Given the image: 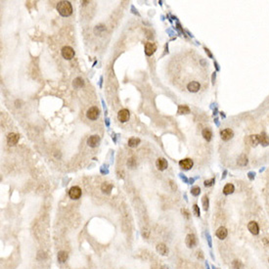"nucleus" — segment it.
<instances>
[{"instance_id":"ddd939ff","label":"nucleus","mask_w":269,"mask_h":269,"mask_svg":"<svg viewBox=\"0 0 269 269\" xmlns=\"http://www.w3.org/2000/svg\"><path fill=\"white\" fill-rule=\"evenodd\" d=\"M227 235H228V231H227V229L225 227H219L216 230V237L218 239H220V240H224L227 237Z\"/></svg>"},{"instance_id":"f704fd0d","label":"nucleus","mask_w":269,"mask_h":269,"mask_svg":"<svg viewBox=\"0 0 269 269\" xmlns=\"http://www.w3.org/2000/svg\"><path fill=\"white\" fill-rule=\"evenodd\" d=\"M268 261H269V260H268Z\"/></svg>"},{"instance_id":"1a4fd4ad","label":"nucleus","mask_w":269,"mask_h":269,"mask_svg":"<svg viewBox=\"0 0 269 269\" xmlns=\"http://www.w3.org/2000/svg\"><path fill=\"white\" fill-rule=\"evenodd\" d=\"M19 138H20L19 134H17V133H10V134H8V136H7V142H8V144L10 145V146H14V145L18 143Z\"/></svg>"},{"instance_id":"4468645a","label":"nucleus","mask_w":269,"mask_h":269,"mask_svg":"<svg viewBox=\"0 0 269 269\" xmlns=\"http://www.w3.org/2000/svg\"><path fill=\"white\" fill-rule=\"evenodd\" d=\"M99 141H100V137L98 135H92L87 140V144L90 147H92V148H94V147H96L98 145Z\"/></svg>"},{"instance_id":"f8f14e48","label":"nucleus","mask_w":269,"mask_h":269,"mask_svg":"<svg viewBox=\"0 0 269 269\" xmlns=\"http://www.w3.org/2000/svg\"><path fill=\"white\" fill-rule=\"evenodd\" d=\"M233 131H232L231 129H229V128H226V129L222 130L221 132H220V136H221L222 139L224 140V141H227V140L231 139L232 137H233Z\"/></svg>"},{"instance_id":"a211bd4d","label":"nucleus","mask_w":269,"mask_h":269,"mask_svg":"<svg viewBox=\"0 0 269 269\" xmlns=\"http://www.w3.org/2000/svg\"><path fill=\"white\" fill-rule=\"evenodd\" d=\"M234 190H235V188H234V185H233V184L228 183V184H226V185L224 186V188H223V193H224L225 195H230V194H232V193L234 192Z\"/></svg>"},{"instance_id":"7ed1b4c3","label":"nucleus","mask_w":269,"mask_h":269,"mask_svg":"<svg viewBox=\"0 0 269 269\" xmlns=\"http://www.w3.org/2000/svg\"><path fill=\"white\" fill-rule=\"evenodd\" d=\"M62 56L67 60H71L75 56V51H73V49L72 47H70V46H65V47H63V49H62Z\"/></svg>"},{"instance_id":"2eb2a0df","label":"nucleus","mask_w":269,"mask_h":269,"mask_svg":"<svg viewBox=\"0 0 269 269\" xmlns=\"http://www.w3.org/2000/svg\"><path fill=\"white\" fill-rule=\"evenodd\" d=\"M157 252L162 256H167L168 254V249L164 244H158L157 246Z\"/></svg>"},{"instance_id":"6ab92c4d","label":"nucleus","mask_w":269,"mask_h":269,"mask_svg":"<svg viewBox=\"0 0 269 269\" xmlns=\"http://www.w3.org/2000/svg\"><path fill=\"white\" fill-rule=\"evenodd\" d=\"M203 136L206 141H210L211 137H212V133H211L210 128H204L203 130Z\"/></svg>"},{"instance_id":"b1692460","label":"nucleus","mask_w":269,"mask_h":269,"mask_svg":"<svg viewBox=\"0 0 269 269\" xmlns=\"http://www.w3.org/2000/svg\"><path fill=\"white\" fill-rule=\"evenodd\" d=\"M244 266V264L242 263V261L238 260V259H235V260H233V262H232V267L234 269H242Z\"/></svg>"},{"instance_id":"bb28decb","label":"nucleus","mask_w":269,"mask_h":269,"mask_svg":"<svg viewBox=\"0 0 269 269\" xmlns=\"http://www.w3.org/2000/svg\"><path fill=\"white\" fill-rule=\"evenodd\" d=\"M190 112L189 108L187 107V106H180V107L178 108V114H188V113Z\"/></svg>"},{"instance_id":"473e14b6","label":"nucleus","mask_w":269,"mask_h":269,"mask_svg":"<svg viewBox=\"0 0 269 269\" xmlns=\"http://www.w3.org/2000/svg\"><path fill=\"white\" fill-rule=\"evenodd\" d=\"M182 213H183L184 215H185L186 218H189V212H188V211L186 210H182Z\"/></svg>"},{"instance_id":"6e6552de","label":"nucleus","mask_w":269,"mask_h":269,"mask_svg":"<svg viewBox=\"0 0 269 269\" xmlns=\"http://www.w3.org/2000/svg\"><path fill=\"white\" fill-rule=\"evenodd\" d=\"M193 164H194V162H193V160H191V158H184V160H181L180 162H179V165H180L183 169H186V170L192 168Z\"/></svg>"},{"instance_id":"cd10ccee","label":"nucleus","mask_w":269,"mask_h":269,"mask_svg":"<svg viewBox=\"0 0 269 269\" xmlns=\"http://www.w3.org/2000/svg\"><path fill=\"white\" fill-rule=\"evenodd\" d=\"M202 203H203V206L204 210H208V198L206 196H204L203 199H202Z\"/></svg>"},{"instance_id":"c756f323","label":"nucleus","mask_w":269,"mask_h":269,"mask_svg":"<svg viewBox=\"0 0 269 269\" xmlns=\"http://www.w3.org/2000/svg\"><path fill=\"white\" fill-rule=\"evenodd\" d=\"M213 183H214V178H211V179H210V180H206L204 182L206 187H210V186L212 185Z\"/></svg>"},{"instance_id":"2f4dec72","label":"nucleus","mask_w":269,"mask_h":269,"mask_svg":"<svg viewBox=\"0 0 269 269\" xmlns=\"http://www.w3.org/2000/svg\"><path fill=\"white\" fill-rule=\"evenodd\" d=\"M262 242L264 244V246H266V247H269V238L268 237H266V238H263Z\"/></svg>"},{"instance_id":"0eeeda50","label":"nucleus","mask_w":269,"mask_h":269,"mask_svg":"<svg viewBox=\"0 0 269 269\" xmlns=\"http://www.w3.org/2000/svg\"><path fill=\"white\" fill-rule=\"evenodd\" d=\"M186 245H187L188 248H194L195 246L197 245V238L194 234H189L186 237V241H185Z\"/></svg>"},{"instance_id":"72a5a7b5","label":"nucleus","mask_w":269,"mask_h":269,"mask_svg":"<svg viewBox=\"0 0 269 269\" xmlns=\"http://www.w3.org/2000/svg\"><path fill=\"white\" fill-rule=\"evenodd\" d=\"M162 269H169V268L167 267V266H164V267H162Z\"/></svg>"},{"instance_id":"393cba45","label":"nucleus","mask_w":269,"mask_h":269,"mask_svg":"<svg viewBox=\"0 0 269 269\" xmlns=\"http://www.w3.org/2000/svg\"><path fill=\"white\" fill-rule=\"evenodd\" d=\"M112 188H113V185L112 184H110V183H104L102 185V190H103V192H105V193H110L111 192V190H112Z\"/></svg>"},{"instance_id":"39448f33","label":"nucleus","mask_w":269,"mask_h":269,"mask_svg":"<svg viewBox=\"0 0 269 269\" xmlns=\"http://www.w3.org/2000/svg\"><path fill=\"white\" fill-rule=\"evenodd\" d=\"M129 118H130V114H129V111H128V110L123 109L119 112L118 119H119V121H121V123H125V121H127L128 119H129Z\"/></svg>"},{"instance_id":"c85d7f7f","label":"nucleus","mask_w":269,"mask_h":269,"mask_svg":"<svg viewBox=\"0 0 269 269\" xmlns=\"http://www.w3.org/2000/svg\"><path fill=\"white\" fill-rule=\"evenodd\" d=\"M191 193H192V195H194V196H199V194L201 193V189H200V187H194L191 190Z\"/></svg>"},{"instance_id":"20e7f679","label":"nucleus","mask_w":269,"mask_h":269,"mask_svg":"<svg viewBox=\"0 0 269 269\" xmlns=\"http://www.w3.org/2000/svg\"><path fill=\"white\" fill-rule=\"evenodd\" d=\"M99 115H100V110L98 109L97 107H92L90 109L87 111L86 113V117L88 118L89 119H92V121H94V119H97Z\"/></svg>"},{"instance_id":"423d86ee","label":"nucleus","mask_w":269,"mask_h":269,"mask_svg":"<svg viewBox=\"0 0 269 269\" xmlns=\"http://www.w3.org/2000/svg\"><path fill=\"white\" fill-rule=\"evenodd\" d=\"M156 50H157V46H156L155 43L148 42L145 45V53H146L147 56H152L156 52Z\"/></svg>"},{"instance_id":"412c9836","label":"nucleus","mask_w":269,"mask_h":269,"mask_svg":"<svg viewBox=\"0 0 269 269\" xmlns=\"http://www.w3.org/2000/svg\"><path fill=\"white\" fill-rule=\"evenodd\" d=\"M259 142H260L263 146H266V145L269 144V137L263 133V134L259 135Z\"/></svg>"},{"instance_id":"f257e3e1","label":"nucleus","mask_w":269,"mask_h":269,"mask_svg":"<svg viewBox=\"0 0 269 269\" xmlns=\"http://www.w3.org/2000/svg\"><path fill=\"white\" fill-rule=\"evenodd\" d=\"M57 10L63 17H69L73 13L72 4L69 1H60L57 4Z\"/></svg>"},{"instance_id":"5701e85b","label":"nucleus","mask_w":269,"mask_h":269,"mask_svg":"<svg viewBox=\"0 0 269 269\" xmlns=\"http://www.w3.org/2000/svg\"><path fill=\"white\" fill-rule=\"evenodd\" d=\"M140 143V139H138V138H130L129 140H128V146L131 147H136L138 144Z\"/></svg>"},{"instance_id":"7c9ffc66","label":"nucleus","mask_w":269,"mask_h":269,"mask_svg":"<svg viewBox=\"0 0 269 269\" xmlns=\"http://www.w3.org/2000/svg\"><path fill=\"white\" fill-rule=\"evenodd\" d=\"M193 210H194V213L196 216H200V208L197 204H194L193 206Z\"/></svg>"},{"instance_id":"9b49d317","label":"nucleus","mask_w":269,"mask_h":269,"mask_svg":"<svg viewBox=\"0 0 269 269\" xmlns=\"http://www.w3.org/2000/svg\"><path fill=\"white\" fill-rule=\"evenodd\" d=\"M156 165H157L158 169H160V170H164V169L167 168V162L166 160L164 158H160L157 160V162H156Z\"/></svg>"},{"instance_id":"aec40b11","label":"nucleus","mask_w":269,"mask_h":269,"mask_svg":"<svg viewBox=\"0 0 269 269\" xmlns=\"http://www.w3.org/2000/svg\"><path fill=\"white\" fill-rule=\"evenodd\" d=\"M248 164V158L246 155H241L240 158H238V164L241 166H245Z\"/></svg>"},{"instance_id":"dca6fc26","label":"nucleus","mask_w":269,"mask_h":269,"mask_svg":"<svg viewBox=\"0 0 269 269\" xmlns=\"http://www.w3.org/2000/svg\"><path fill=\"white\" fill-rule=\"evenodd\" d=\"M200 87H201V85H200V83L197 81H192L187 85L188 90L191 91V92H198L200 89Z\"/></svg>"},{"instance_id":"f3484780","label":"nucleus","mask_w":269,"mask_h":269,"mask_svg":"<svg viewBox=\"0 0 269 269\" xmlns=\"http://www.w3.org/2000/svg\"><path fill=\"white\" fill-rule=\"evenodd\" d=\"M57 257H58V261H59V262H61V263L65 262L67 259H68V252H64V250H62V252H59Z\"/></svg>"},{"instance_id":"f03ea898","label":"nucleus","mask_w":269,"mask_h":269,"mask_svg":"<svg viewBox=\"0 0 269 269\" xmlns=\"http://www.w3.org/2000/svg\"><path fill=\"white\" fill-rule=\"evenodd\" d=\"M69 196L73 200L79 199L80 196H81V189H80L79 186H73V187L71 188L70 191H69Z\"/></svg>"},{"instance_id":"9d476101","label":"nucleus","mask_w":269,"mask_h":269,"mask_svg":"<svg viewBox=\"0 0 269 269\" xmlns=\"http://www.w3.org/2000/svg\"><path fill=\"white\" fill-rule=\"evenodd\" d=\"M248 229L252 235H258L259 233V227L258 224L256 223V221H250L249 224H248Z\"/></svg>"},{"instance_id":"4be33fe9","label":"nucleus","mask_w":269,"mask_h":269,"mask_svg":"<svg viewBox=\"0 0 269 269\" xmlns=\"http://www.w3.org/2000/svg\"><path fill=\"white\" fill-rule=\"evenodd\" d=\"M250 144H252V146H256L257 144L260 143V142H259V135H252V136L250 137Z\"/></svg>"},{"instance_id":"a878e982","label":"nucleus","mask_w":269,"mask_h":269,"mask_svg":"<svg viewBox=\"0 0 269 269\" xmlns=\"http://www.w3.org/2000/svg\"><path fill=\"white\" fill-rule=\"evenodd\" d=\"M83 84H84V82H83V80H82V79H80V77H77L75 80H73V86L75 87H81V86H83Z\"/></svg>"}]
</instances>
